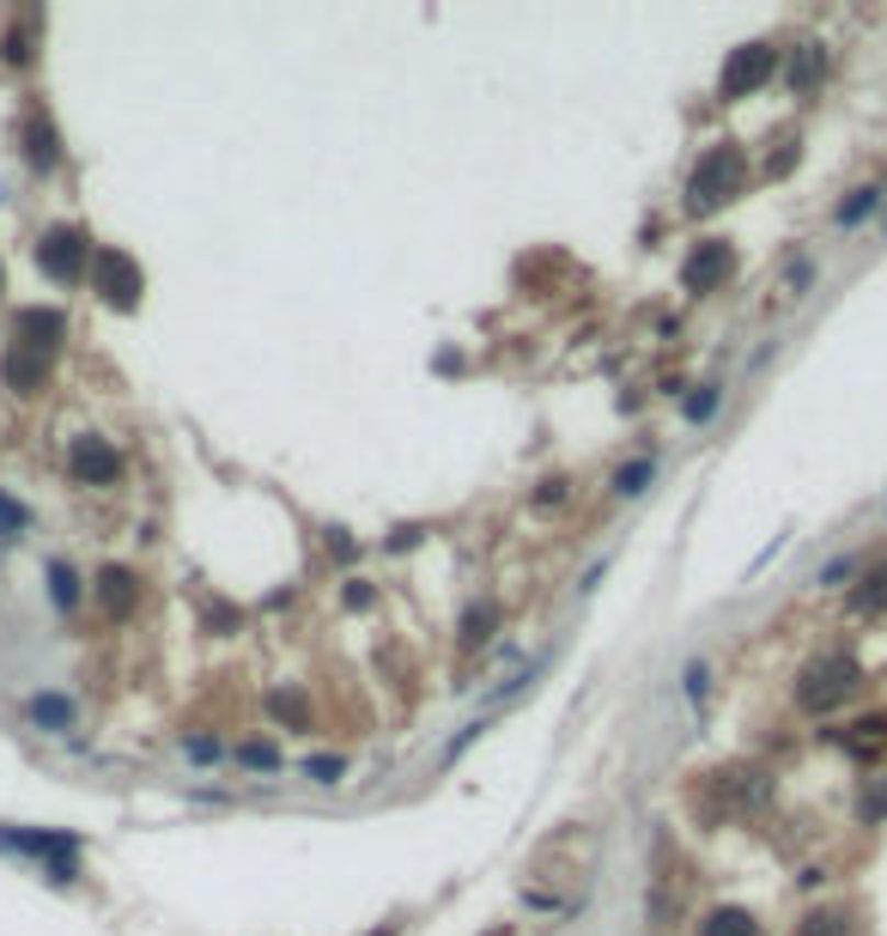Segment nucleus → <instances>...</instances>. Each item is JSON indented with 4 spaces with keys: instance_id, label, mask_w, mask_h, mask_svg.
I'll return each instance as SVG.
<instances>
[{
    "instance_id": "nucleus-1",
    "label": "nucleus",
    "mask_w": 887,
    "mask_h": 936,
    "mask_svg": "<svg viewBox=\"0 0 887 936\" xmlns=\"http://www.w3.org/2000/svg\"><path fill=\"white\" fill-rule=\"evenodd\" d=\"M742 153L736 146H718V153H705L699 159V171H693V183H687V207L693 213H711V207H723V201H736V189H742Z\"/></svg>"
},
{
    "instance_id": "nucleus-2",
    "label": "nucleus",
    "mask_w": 887,
    "mask_h": 936,
    "mask_svg": "<svg viewBox=\"0 0 887 936\" xmlns=\"http://www.w3.org/2000/svg\"><path fill=\"white\" fill-rule=\"evenodd\" d=\"M857 687V663L845 657V651H833V657H815L809 669H802V681H796V699L809 706V712H833L839 699Z\"/></svg>"
},
{
    "instance_id": "nucleus-3",
    "label": "nucleus",
    "mask_w": 887,
    "mask_h": 936,
    "mask_svg": "<svg viewBox=\"0 0 887 936\" xmlns=\"http://www.w3.org/2000/svg\"><path fill=\"white\" fill-rule=\"evenodd\" d=\"M86 274H92V292H104L116 311H134V304H141V268L122 250H110V244L92 250V268H86Z\"/></svg>"
},
{
    "instance_id": "nucleus-4",
    "label": "nucleus",
    "mask_w": 887,
    "mask_h": 936,
    "mask_svg": "<svg viewBox=\"0 0 887 936\" xmlns=\"http://www.w3.org/2000/svg\"><path fill=\"white\" fill-rule=\"evenodd\" d=\"M37 268L55 274V280H79L86 268H92V244L79 238L74 225H55V232L37 238Z\"/></svg>"
},
{
    "instance_id": "nucleus-5",
    "label": "nucleus",
    "mask_w": 887,
    "mask_h": 936,
    "mask_svg": "<svg viewBox=\"0 0 887 936\" xmlns=\"http://www.w3.org/2000/svg\"><path fill=\"white\" fill-rule=\"evenodd\" d=\"M772 67H778V49H772V43H742V49L730 55V67H723V98H742V92H754V86H766Z\"/></svg>"
},
{
    "instance_id": "nucleus-6",
    "label": "nucleus",
    "mask_w": 887,
    "mask_h": 936,
    "mask_svg": "<svg viewBox=\"0 0 887 936\" xmlns=\"http://www.w3.org/2000/svg\"><path fill=\"white\" fill-rule=\"evenodd\" d=\"M730 268H736V250L723 238H705L699 250L687 256V268H681V280H687V292H711V286H723L730 280Z\"/></svg>"
},
{
    "instance_id": "nucleus-7",
    "label": "nucleus",
    "mask_w": 887,
    "mask_h": 936,
    "mask_svg": "<svg viewBox=\"0 0 887 936\" xmlns=\"http://www.w3.org/2000/svg\"><path fill=\"white\" fill-rule=\"evenodd\" d=\"M67 335V317L61 311H19V347H25V353H49L55 341H61Z\"/></svg>"
},
{
    "instance_id": "nucleus-8",
    "label": "nucleus",
    "mask_w": 887,
    "mask_h": 936,
    "mask_svg": "<svg viewBox=\"0 0 887 936\" xmlns=\"http://www.w3.org/2000/svg\"><path fill=\"white\" fill-rule=\"evenodd\" d=\"M74 475L79 481H116L122 475V456L104 444V438H79V444H74Z\"/></svg>"
},
{
    "instance_id": "nucleus-9",
    "label": "nucleus",
    "mask_w": 887,
    "mask_h": 936,
    "mask_svg": "<svg viewBox=\"0 0 887 936\" xmlns=\"http://www.w3.org/2000/svg\"><path fill=\"white\" fill-rule=\"evenodd\" d=\"M25 159H31V171H55L61 165V140H55V128L43 116H31V128H25Z\"/></svg>"
},
{
    "instance_id": "nucleus-10",
    "label": "nucleus",
    "mask_w": 887,
    "mask_h": 936,
    "mask_svg": "<svg viewBox=\"0 0 887 936\" xmlns=\"http://www.w3.org/2000/svg\"><path fill=\"white\" fill-rule=\"evenodd\" d=\"M92 590H98V602H104V608H110V614H116V620H122V614H128V608H134V578H128V572H122V566H110L104 578L92 584Z\"/></svg>"
},
{
    "instance_id": "nucleus-11",
    "label": "nucleus",
    "mask_w": 887,
    "mask_h": 936,
    "mask_svg": "<svg viewBox=\"0 0 887 936\" xmlns=\"http://www.w3.org/2000/svg\"><path fill=\"white\" fill-rule=\"evenodd\" d=\"M651 481H656V456H639V462H620L608 487L620 493V499H639V493L651 487Z\"/></svg>"
},
{
    "instance_id": "nucleus-12",
    "label": "nucleus",
    "mask_w": 887,
    "mask_h": 936,
    "mask_svg": "<svg viewBox=\"0 0 887 936\" xmlns=\"http://www.w3.org/2000/svg\"><path fill=\"white\" fill-rule=\"evenodd\" d=\"M25 712H31V724H43V730H67V724H74V706H67L61 693H37Z\"/></svg>"
},
{
    "instance_id": "nucleus-13",
    "label": "nucleus",
    "mask_w": 887,
    "mask_h": 936,
    "mask_svg": "<svg viewBox=\"0 0 887 936\" xmlns=\"http://www.w3.org/2000/svg\"><path fill=\"white\" fill-rule=\"evenodd\" d=\"M827 74V55H821V43H802V55H790V86L796 92H809L815 80Z\"/></svg>"
},
{
    "instance_id": "nucleus-14",
    "label": "nucleus",
    "mask_w": 887,
    "mask_h": 936,
    "mask_svg": "<svg viewBox=\"0 0 887 936\" xmlns=\"http://www.w3.org/2000/svg\"><path fill=\"white\" fill-rule=\"evenodd\" d=\"M7 383L13 390H31V383H43V359L37 353H25V347H7Z\"/></svg>"
},
{
    "instance_id": "nucleus-15",
    "label": "nucleus",
    "mask_w": 887,
    "mask_h": 936,
    "mask_svg": "<svg viewBox=\"0 0 887 936\" xmlns=\"http://www.w3.org/2000/svg\"><path fill=\"white\" fill-rule=\"evenodd\" d=\"M851 608H857V614H882L887 608V566H875L869 578H863V590H851Z\"/></svg>"
},
{
    "instance_id": "nucleus-16",
    "label": "nucleus",
    "mask_w": 887,
    "mask_h": 936,
    "mask_svg": "<svg viewBox=\"0 0 887 936\" xmlns=\"http://www.w3.org/2000/svg\"><path fill=\"white\" fill-rule=\"evenodd\" d=\"M705 936H760V931H754V918H748V912L723 906V912H711V918H705Z\"/></svg>"
},
{
    "instance_id": "nucleus-17",
    "label": "nucleus",
    "mask_w": 887,
    "mask_h": 936,
    "mask_svg": "<svg viewBox=\"0 0 887 936\" xmlns=\"http://www.w3.org/2000/svg\"><path fill=\"white\" fill-rule=\"evenodd\" d=\"M718 402H723V390H718V383H699V390H693V396L681 402V414H687L693 426H705L711 414H718Z\"/></svg>"
},
{
    "instance_id": "nucleus-18",
    "label": "nucleus",
    "mask_w": 887,
    "mask_h": 936,
    "mask_svg": "<svg viewBox=\"0 0 887 936\" xmlns=\"http://www.w3.org/2000/svg\"><path fill=\"white\" fill-rule=\"evenodd\" d=\"M49 596H55V608H79V578H74V566L49 560Z\"/></svg>"
},
{
    "instance_id": "nucleus-19",
    "label": "nucleus",
    "mask_w": 887,
    "mask_h": 936,
    "mask_svg": "<svg viewBox=\"0 0 887 936\" xmlns=\"http://www.w3.org/2000/svg\"><path fill=\"white\" fill-rule=\"evenodd\" d=\"M875 207H882V189H857L851 201H839V225H863Z\"/></svg>"
},
{
    "instance_id": "nucleus-20",
    "label": "nucleus",
    "mask_w": 887,
    "mask_h": 936,
    "mask_svg": "<svg viewBox=\"0 0 887 936\" xmlns=\"http://www.w3.org/2000/svg\"><path fill=\"white\" fill-rule=\"evenodd\" d=\"M493 627H498L493 608H469V614H462V645H486V639H493Z\"/></svg>"
},
{
    "instance_id": "nucleus-21",
    "label": "nucleus",
    "mask_w": 887,
    "mask_h": 936,
    "mask_svg": "<svg viewBox=\"0 0 887 936\" xmlns=\"http://www.w3.org/2000/svg\"><path fill=\"white\" fill-rule=\"evenodd\" d=\"M25 523H31V517H25V505H19V499H7V493H0V541L25 535Z\"/></svg>"
},
{
    "instance_id": "nucleus-22",
    "label": "nucleus",
    "mask_w": 887,
    "mask_h": 936,
    "mask_svg": "<svg viewBox=\"0 0 887 936\" xmlns=\"http://www.w3.org/2000/svg\"><path fill=\"white\" fill-rule=\"evenodd\" d=\"M237 760H244V766H261V773H280V754L268 748V742H244V748H237Z\"/></svg>"
},
{
    "instance_id": "nucleus-23",
    "label": "nucleus",
    "mask_w": 887,
    "mask_h": 936,
    "mask_svg": "<svg viewBox=\"0 0 887 936\" xmlns=\"http://www.w3.org/2000/svg\"><path fill=\"white\" fill-rule=\"evenodd\" d=\"M340 773H347V760H340V754H335V760H328V754H323V760H311V778H316V785H340Z\"/></svg>"
},
{
    "instance_id": "nucleus-24",
    "label": "nucleus",
    "mask_w": 887,
    "mask_h": 936,
    "mask_svg": "<svg viewBox=\"0 0 887 936\" xmlns=\"http://www.w3.org/2000/svg\"><path fill=\"white\" fill-rule=\"evenodd\" d=\"M705 687H711V669H705V663H687V699H705Z\"/></svg>"
},
{
    "instance_id": "nucleus-25",
    "label": "nucleus",
    "mask_w": 887,
    "mask_h": 936,
    "mask_svg": "<svg viewBox=\"0 0 887 936\" xmlns=\"http://www.w3.org/2000/svg\"><path fill=\"white\" fill-rule=\"evenodd\" d=\"M851 572H857V560H833V566L821 572V584L833 590V584H851Z\"/></svg>"
},
{
    "instance_id": "nucleus-26",
    "label": "nucleus",
    "mask_w": 887,
    "mask_h": 936,
    "mask_svg": "<svg viewBox=\"0 0 887 936\" xmlns=\"http://www.w3.org/2000/svg\"><path fill=\"white\" fill-rule=\"evenodd\" d=\"M560 499H565V481H541L536 505H560Z\"/></svg>"
},
{
    "instance_id": "nucleus-27",
    "label": "nucleus",
    "mask_w": 887,
    "mask_h": 936,
    "mask_svg": "<svg viewBox=\"0 0 887 936\" xmlns=\"http://www.w3.org/2000/svg\"><path fill=\"white\" fill-rule=\"evenodd\" d=\"M809 280H815V268H809V262H796V268H790V292H802Z\"/></svg>"
},
{
    "instance_id": "nucleus-28",
    "label": "nucleus",
    "mask_w": 887,
    "mask_h": 936,
    "mask_svg": "<svg viewBox=\"0 0 887 936\" xmlns=\"http://www.w3.org/2000/svg\"><path fill=\"white\" fill-rule=\"evenodd\" d=\"M802 936H833V918H809V931Z\"/></svg>"
},
{
    "instance_id": "nucleus-29",
    "label": "nucleus",
    "mask_w": 887,
    "mask_h": 936,
    "mask_svg": "<svg viewBox=\"0 0 887 936\" xmlns=\"http://www.w3.org/2000/svg\"><path fill=\"white\" fill-rule=\"evenodd\" d=\"M371 936H395V931H371Z\"/></svg>"
}]
</instances>
